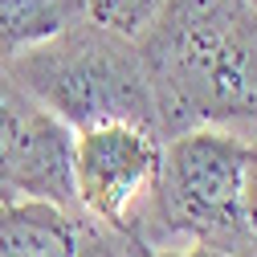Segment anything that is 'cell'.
<instances>
[{
	"mask_svg": "<svg viewBox=\"0 0 257 257\" xmlns=\"http://www.w3.org/2000/svg\"><path fill=\"white\" fill-rule=\"evenodd\" d=\"M0 70H9L74 135L106 122H135L155 131V98L139 41L94 21L66 29Z\"/></svg>",
	"mask_w": 257,
	"mask_h": 257,
	"instance_id": "obj_2",
	"label": "cell"
},
{
	"mask_svg": "<svg viewBox=\"0 0 257 257\" xmlns=\"http://www.w3.org/2000/svg\"><path fill=\"white\" fill-rule=\"evenodd\" d=\"M135 41L159 139L192 126L257 139V13L245 0H164Z\"/></svg>",
	"mask_w": 257,
	"mask_h": 257,
	"instance_id": "obj_1",
	"label": "cell"
},
{
	"mask_svg": "<svg viewBox=\"0 0 257 257\" xmlns=\"http://www.w3.org/2000/svg\"><path fill=\"white\" fill-rule=\"evenodd\" d=\"M249 139L216 126H192L159 147V172L151 204L139 229V245L172 249L176 241H200L224 253L257 241L245 224L241 172Z\"/></svg>",
	"mask_w": 257,
	"mask_h": 257,
	"instance_id": "obj_3",
	"label": "cell"
},
{
	"mask_svg": "<svg viewBox=\"0 0 257 257\" xmlns=\"http://www.w3.org/2000/svg\"><path fill=\"white\" fill-rule=\"evenodd\" d=\"M86 21V0H0V66Z\"/></svg>",
	"mask_w": 257,
	"mask_h": 257,
	"instance_id": "obj_7",
	"label": "cell"
},
{
	"mask_svg": "<svg viewBox=\"0 0 257 257\" xmlns=\"http://www.w3.org/2000/svg\"><path fill=\"white\" fill-rule=\"evenodd\" d=\"M159 139L135 122H106L74 135V196L122 237H139L159 172Z\"/></svg>",
	"mask_w": 257,
	"mask_h": 257,
	"instance_id": "obj_4",
	"label": "cell"
},
{
	"mask_svg": "<svg viewBox=\"0 0 257 257\" xmlns=\"http://www.w3.org/2000/svg\"><path fill=\"white\" fill-rule=\"evenodd\" d=\"M245 5H249V9H253V13H257V0H245Z\"/></svg>",
	"mask_w": 257,
	"mask_h": 257,
	"instance_id": "obj_12",
	"label": "cell"
},
{
	"mask_svg": "<svg viewBox=\"0 0 257 257\" xmlns=\"http://www.w3.org/2000/svg\"><path fill=\"white\" fill-rule=\"evenodd\" d=\"M118 257H151V249H147V245H139V241H126V249H122Z\"/></svg>",
	"mask_w": 257,
	"mask_h": 257,
	"instance_id": "obj_10",
	"label": "cell"
},
{
	"mask_svg": "<svg viewBox=\"0 0 257 257\" xmlns=\"http://www.w3.org/2000/svg\"><path fill=\"white\" fill-rule=\"evenodd\" d=\"M164 0H86V21L110 29L122 37H139L143 29L155 21Z\"/></svg>",
	"mask_w": 257,
	"mask_h": 257,
	"instance_id": "obj_8",
	"label": "cell"
},
{
	"mask_svg": "<svg viewBox=\"0 0 257 257\" xmlns=\"http://www.w3.org/2000/svg\"><path fill=\"white\" fill-rule=\"evenodd\" d=\"M241 204H245V224L257 237V139L245 147V172H241Z\"/></svg>",
	"mask_w": 257,
	"mask_h": 257,
	"instance_id": "obj_9",
	"label": "cell"
},
{
	"mask_svg": "<svg viewBox=\"0 0 257 257\" xmlns=\"http://www.w3.org/2000/svg\"><path fill=\"white\" fill-rule=\"evenodd\" d=\"M126 241L82 204L0 200V257H118Z\"/></svg>",
	"mask_w": 257,
	"mask_h": 257,
	"instance_id": "obj_6",
	"label": "cell"
},
{
	"mask_svg": "<svg viewBox=\"0 0 257 257\" xmlns=\"http://www.w3.org/2000/svg\"><path fill=\"white\" fill-rule=\"evenodd\" d=\"M233 257H257V241H249V245H241Z\"/></svg>",
	"mask_w": 257,
	"mask_h": 257,
	"instance_id": "obj_11",
	"label": "cell"
},
{
	"mask_svg": "<svg viewBox=\"0 0 257 257\" xmlns=\"http://www.w3.org/2000/svg\"><path fill=\"white\" fill-rule=\"evenodd\" d=\"M0 200L78 204L74 131L9 70H0Z\"/></svg>",
	"mask_w": 257,
	"mask_h": 257,
	"instance_id": "obj_5",
	"label": "cell"
}]
</instances>
